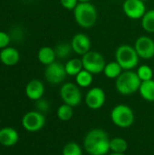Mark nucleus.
<instances>
[{
    "mask_svg": "<svg viewBox=\"0 0 154 155\" xmlns=\"http://www.w3.org/2000/svg\"><path fill=\"white\" fill-rule=\"evenodd\" d=\"M115 61L121 65L123 71L133 70L139 65L140 57L133 46L123 44L115 51Z\"/></svg>",
    "mask_w": 154,
    "mask_h": 155,
    "instance_id": "obj_4",
    "label": "nucleus"
},
{
    "mask_svg": "<svg viewBox=\"0 0 154 155\" xmlns=\"http://www.w3.org/2000/svg\"><path fill=\"white\" fill-rule=\"evenodd\" d=\"M54 51H55V54H56V57L57 58H60V59H66L68 58L72 52H73V49H72V46H71V44L70 43H60L58 44L55 48H54Z\"/></svg>",
    "mask_w": 154,
    "mask_h": 155,
    "instance_id": "obj_24",
    "label": "nucleus"
},
{
    "mask_svg": "<svg viewBox=\"0 0 154 155\" xmlns=\"http://www.w3.org/2000/svg\"><path fill=\"white\" fill-rule=\"evenodd\" d=\"M73 52L78 55L83 56L89 51H91L92 42L90 37L84 33H77L75 34L70 42Z\"/></svg>",
    "mask_w": 154,
    "mask_h": 155,
    "instance_id": "obj_13",
    "label": "nucleus"
},
{
    "mask_svg": "<svg viewBox=\"0 0 154 155\" xmlns=\"http://www.w3.org/2000/svg\"><path fill=\"white\" fill-rule=\"evenodd\" d=\"M128 149L126 140L121 137H115L110 140V151L116 153H125Z\"/></svg>",
    "mask_w": 154,
    "mask_h": 155,
    "instance_id": "obj_23",
    "label": "nucleus"
},
{
    "mask_svg": "<svg viewBox=\"0 0 154 155\" xmlns=\"http://www.w3.org/2000/svg\"><path fill=\"white\" fill-rule=\"evenodd\" d=\"M45 124V118L44 114L38 111H30L26 113L22 119L23 127L31 133L38 132Z\"/></svg>",
    "mask_w": 154,
    "mask_h": 155,
    "instance_id": "obj_8",
    "label": "nucleus"
},
{
    "mask_svg": "<svg viewBox=\"0 0 154 155\" xmlns=\"http://www.w3.org/2000/svg\"><path fill=\"white\" fill-rule=\"evenodd\" d=\"M60 4L64 9L74 11L76 5L79 4V1L78 0H60Z\"/></svg>",
    "mask_w": 154,
    "mask_h": 155,
    "instance_id": "obj_28",
    "label": "nucleus"
},
{
    "mask_svg": "<svg viewBox=\"0 0 154 155\" xmlns=\"http://www.w3.org/2000/svg\"><path fill=\"white\" fill-rule=\"evenodd\" d=\"M44 94V85L40 80L33 79L25 86V94L30 100L37 101L43 98Z\"/></svg>",
    "mask_w": 154,
    "mask_h": 155,
    "instance_id": "obj_14",
    "label": "nucleus"
},
{
    "mask_svg": "<svg viewBox=\"0 0 154 155\" xmlns=\"http://www.w3.org/2000/svg\"><path fill=\"white\" fill-rule=\"evenodd\" d=\"M109 155H126L125 153H112L111 154Z\"/></svg>",
    "mask_w": 154,
    "mask_h": 155,
    "instance_id": "obj_32",
    "label": "nucleus"
},
{
    "mask_svg": "<svg viewBox=\"0 0 154 155\" xmlns=\"http://www.w3.org/2000/svg\"><path fill=\"white\" fill-rule=\"evenodd\" d=\"M74 116V107L64 104L60 105L57 109V117L63 122H67L72 119Z\"/></svg>",
    "mask_w": 154,
    "mask_h": 155,
    "instance_id": "obj_25",
    "label": "nucleus"
},
{
    "mask_svg": "<svg viewBox=\"0 0 154 155\" xmlns=\"http://www.w3.org/2000/svg\"><path fill=\"white\" fill-rule=\"evenodd\" d=\"M84 69L93 74H99L103 72L106 62L103 55L97 51H89L82 56Z\"/></svg>",
    "mask_w": 154,
    "mask_h": 155,
    "instance_id": "obj_6",
    "label": "nucleus"
},
{
    "mask_svg": "<svg viewBox=\"0 0 154 155\" xmlns=\"http://www.w3.org/2000/svg\"><path fill=\"white\" fill-rule=\"evenodd\" d=\"M79 3H88V2H91L92 0H78Z\"/></svg>",
    "mask_w": 154,
    "mask_h": 155,
    "instance_id": "obj_31",
    "label": "nucleus"
},
{
    "mask_svg": "<svg viewBox=\"0 0 154 155\" xmlns=\"http://www.w3.org/2000/svg\"><path fill=\"white\" fill-rule=\"evenodd\" d=\"M62 153L63 155H83V150L78 143L70 142L64 145Z\"/></svg>",
    "mask_w": 154,
    "mask_h": 155,
    "instance_id": "obj_27",
    "label": "nucleus"
},
{
    "mask_svg": "<svg viewBox=\"0 0 154 155\" xmlns=\"http://www.w3.org/2000/svg\"><path fill=\"white\" fill-rule=\"evenodd\" d=\"M106 101L105 92L101 87H93L91 88L85 95L84 102L88 108L92 110L101 109Z\"/></svg>",
    "mask_w": 154,
    "mask_h": 155,
    "instance_id": "obj_12",
    "label": "nucleus"
},
{
    "mask_svg": "<svg viewBox=\"0 0 154 155\" xmlns=\"http://www.w3.org/2000/svg\"><path fill=\"white\" fill-rule=\"evenodd\" d=\"M108 134L99 128L89 131L84 140V148L90 155H107L110 152Z\"/></svg>",
    "mask_w": 154,
    "mask_h": 155,
    "instance_id": "obj_1",
    "label": "nucleus"
},
{
    "mask_svg": "<svg viewBox=\"0 0 154 155\" xmlns=\"http://www.w3.org/2000/svg\"><path fill=\"white\" fill-rule=\"evenodd\" d=\"M123 10L124 15L133 20L142 19L147 12L145 2L142 0H124L123 4Z\"/></svg>",
    "mask_w": 154,
    "mask_h": 155,
    "instance_id": "obj_11",
    "label": "nucleus"
},
{
    "mask_svg": "<svg viewBox=\"0 0 154 155\" xmlns=\"http://www.w3.org/2000/svg\"><path fill=\"white\" fill-rule=\"evenodd\" d=\"M37 58L41 64L46 66L55 62V59L57 57L54 48H52L50 46H43L39 49L37 53Z\"/></svg>",
    "mask_w": 154,
    "mask_h": 155,
    "instance_id": "obj_17",
    "label": "nucleus"
},
{
    "mask_svg": "<svg viewBox=\"0 0 154 155\" xmlns=\"http://www.w3.org/2000/svg\"><path fill=\"white\" fill-rule=\"evenodd\" d=\"M93 74L85 69H83L75 76V84L81 88L89 87L93 84Z\"/></svg>",
    "mask_w": 154,
    "mask_h": 155,
    "instance_id": "obj_21",
    "label": "nucleus"
},
{
    "mask_svg": "<svg viewBox=\"0 0 154 155\" xmlns=\"http://www.w3.org/2000/svg\"><path fill=\"white\" fill-rule=\"evenodd\" d=\"M36 107L38 109V112L43 114V113H45V112H47L49 110L50 105H49V103L46 100L41 98V99L36 101Z\"/></svg>",
    "mask_w": 154,
    "mask_h": 155,
    "instance_id": "obj_29",
    "label": "nucleus"
},
{
    "mask_svg": "<svg viewBox=\"0 0 154 155\" xmlns=\"http://www.w3.org/2000/svg\"><path fill=\"white\" fill-rule=\"evenodd\" d=\"M64 68H65V72L67 75L75 77L84 69L82 59L75 57V58H71L67 60V62L64 64Z\"/></svg>",
    "mask_w": 154,
    "mask_h": 155,
    "instance_id": "obj_18",
    "label": "nucleus"
},
{
    "mask_svg": "<svg viewBox=\"0 0 154 155\" xmlns=\"http://www.w3.org/2000/svg\"><path fill=\"white\" fill-rule=\"evenodd\" d=\"M66 76L67 74L65 72L64 64L56 61L49 65H46L44 69V77L51 84H62L65 80Z\"/></svg>",
    "mask_w": 154,
    "mask_h": 155,
    "instance_id": "obj_9",
    "label": "nucleus"
},
{
    "mask_svg": "<svg viewBox=\"0 0 154 155\" xmlns=\"http://www.w3.org/2000/svg\"><path fill=\"white\" fill-rule=\"evenodd\" d=\"M136 74L142 82H145V81L153 79V70L151 66H149L147 64L140 65L137 68Z\"/></svg>",
    "mask_w": 154,
    "mask_h": 155,
    "instance_id": "obj_26",
    "label": "nucleus"
},
{
    "mask_svg": "<svg viewBox=\"0 0 154 155\" xmlns=\"http://www.w3.org/2000/svg\"><path fill=\"white\" fill-rule=\"evenodd\" d=\"M74 17L80 27L88 29L96 24L98 12L95 5L91 2L79 3L74 10Z\"/></svg>",
    "mask_w": 154,
    "mask_h": 155,
    "instance_id": "obj_2",
    "label": "nucleus"
},
{
    "mask_svg": "<svg viewBox=\"0 0 154 155\" xmlns=\"http://www.w3.org/2000/svg\"><path fill=\"white\" fill-rule=\"evenodd\" d=\"M133 47L141 59L151 60L154 57V40L150 36H139Z\"/></svg>",
    "mask_w": 154,
    "mask_h": 155,
    "instance_id": "obj_10",
    "label": "nucleus"
},
{
    "mask_svg": "<svg viewBox=\"0 0 154 155\" xmlns=\"http://www.w3.org/2000/svg\"><path fill=\"white\" fill-rule=\"evenodd\" d=\"M142 1H143V2H147V1H149V0H142Z\"/></svg>",
    "mask_w": 154,
    "mask_h": 155,
    "instance_id": "obj_33",
    "label": "nucleus"
},
{
    "mask_svg": "<svg viewBox=\"0 0 154 155\" xmlns=\"http://www.w3.org/2000/svg\"><path fill=\"white\" fill-rule=\"evenodd\" d=\"M139 93L141 96L147 102H154V80L142 82Z\"/></svg>",
    "mask_w": 154,
    "mask_h": 155,
    "instance_id": "obj_19",
    "label": "nucleus"
},
{
    "mask_svg": "<svg viewBox=\"0 0 154 155\" xmlns=\"http://www.w3.org/2000/svg\"><path fill=\"white\" fill-rule=\"evenodd\" d=\"M10 35L3 31H0V48L4 49L5 47L8 46L9 43H10Z\"/></svg>",
    "mask_w": 154,
    "mask_h": 155,
    "instance_id": "obj_30",
    "label": "nucleus"
},
{
    "mask_svg": "<svg viewBox=\"0 0 154 155\" xmlns=\"http://www.w3.org/2000/svg\"><path fill=\"white\" fill-rule=\"evenodd\" d=\"M123 72V70L121 65L116 61H113L110 63H106L103 73L109 79H117Z\"/></svg>",
    "mask_w": 154,
    "mask_h": 155,
    "instance_id": "obj_20",
    "label": "nucleus"
},
{
    "mask_svg": "<svg viewBox=\"0 0 154 155\" xmlns=\"http://www.w3.org/2000/svg\"><path fill=\"white\" fill-rule=\"evenodd\" d=\"M142 81L136 72L133 70L123 71L121 75L115 79V88L122 95H132L139 91Z\"/></svg>",
    "mask_w": 154,
    "mask_h": 155,
    "instance_id": "obj_3",
    "label": "nucleus"
},
{
    "mask_svg": "<svg viewBox=\"0 0 154 155\" xmlns=\"http://www.w3.org/2000/svg\"><path fill=\"white\" fill-rule=\"evenodd\" d=\"M111 120L117 127L129 128L135 120L134 113L133 109L127 104H117L111 112Z\"/></svg>",
    "mask_w": 154,
    "mask_h": 155,
    "instance_id": "obj_5",
    "label": "nucleus"
},
{
    "mask_svg": "<svg viewBox=\"0 0 154 155\" xmlns=\"http://www.w3.org/2000/svg\"><path fill=\"white\" fill-rule=\"evenodd\" d=\"M60 96L64 104L72 107L78 106L82 102V93L80 87L74 83H64L60 88Z\"/></svg>",
    "mask_w": 154,
    "mask_h": 155,
    "instance_id": "obj_7",
    "label": "nucleus"
},
{
    "mask_svg": "<svg viewBox=\"0 0 154 155\" xmlns=\"http://www.w3.org/2000/svg\"><path fill=\"white\" fill-rule=\"evenodd\" d=\"M20 60L19 52L14 47H5L0 52V61L6 66H13Z\"/></svg>",
    "mask_w": 154,
    "mask_h": 155,
    "instance_id": "obj_15",
    "label": "nucleus"
},
{
    "mask_svg": "<svg viewBox=\"0 0 154 155\" xmlns=\"http://www.w3.org/2000/svg\"><path fill=\"white\" fill-rule=\"evenodd\" d=\"M143 29L148 34H154V9L147 10L141 19Z\"/></svg>",
    "mask_w": 154,
    "mask_h": 155,
    "instance_id": "obj_22",
    "label": "nucleus"
},
{
    "mask_svg": "<svg viewBox=\"0 0 154 155\" xmlns=\"http://www.w3.org/2000/svg\"><path fill=\"white\" fill-rule=\"evenodd\" d=\"M19 140L18 133L11 128V127H5L0 130V143L4 146L10 147L17 143Z\"/></svg>",
    "mask_w": 154,
    "mask_h": 155,
    "instance_id": "obj_16",
    "label": "nucleus"
}]
</instances>
